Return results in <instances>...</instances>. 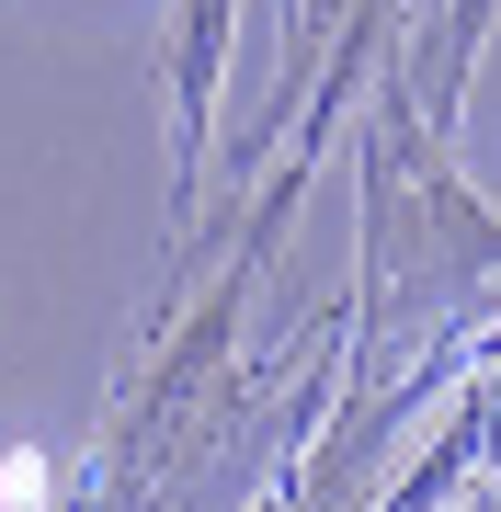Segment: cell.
Returning <instances> with one entry per match:
<instances>
[{"label":"cell","mask_w":501,"mask_h":512,"mask_svg":"<svg viewBox=\"0 0 501 512\" xmlns=\"http://www.w3.org/2000/svg\"><path fill=\"white\" fill-rule=\"evenodd\" d=\"M0 501H12V512H46V467L12 456V467H0Z\"/></svg>","instance_id":"obj_1"}]
</instances>
